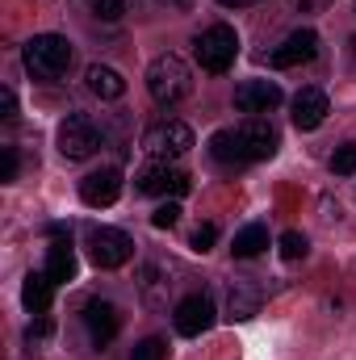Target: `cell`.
<instances>
[{"mask_svg": "<svg viewBox=\"0 0 356 360\" xmlns=\"http://www.w3.org/2000/svg\"><path fill=\"white\" fill-rule=\"evenodd\" d=\"M281 101H285V92H281L276 80H243V84L235 89V109H239V113H252V117L272 113Z\"/></svg>", "mask_w": 356, "mask_h": 360, "instance_id": "9", "label": "cell"}, {"mask_svg": "<svg viewBox=\"0 0 356 360\" xmlns=\"http://www.w3.org/2000/svg\"><path fill=\"white\" fill-rule=\"evenodd\" d=\"M180 222V205L177 201H164L155 214H151V226H160V231H168V226H177Z\"/></svg>", "mask_w": 356, "mask_h": 360, "instance_id": "26", "label": "cell"}, {"mask_svg": "<svg viewBox=\"0 0 356 360\" xmlns=\"http://www.w3.org/2000/svg\"><path fill=\"white\" fill-rule=\"evenodd\" d=\"M51 297H55V281H51L46 272H30L25 285H21V302H25V310H30L34 319H42V314L51 310Z\"/></svg>", "mask_w": 356, "mask_h": 360, "instance_id": "17", "label": "cell"}, {"mask_svg": "<svg viewBox=\"0 0 356 360\" xmlns=\"http://www.w3.org/2000/svg\"><path fill=\"white\" fill-rule=\"evenodd\" d=\"M101 147V130L89 113H72L63 126H59V151L63 160H89L92 151Z\"/></svg>", "mask_w": 356, "mask_h": 360, "instance_id": "8", "label": "cell"}, {"mask_svg": "<svg viewBox=\"0 0 356 360\" xmlns=\"http://www.w3.org/2000/svg\"><path fill=\"white\" fill-rule=\"evenodd\" d=\"M193 55H197V63H201V72H214V76H222V72H231V63H235V55H239V34L231 30V25H205L197 38H193Z\"/></svg>", "mask_w": 356, "mask_h": 360, "instance_id": "4", "label": "cell"}, {"mask_svg": "<svg viewBox=\"0 0 356 360\" xmlns=\"http://www.w3.org/2000/svg\"><path fill=\"white\" fill-rule=\"evenodd\" d=\"M89 256L96 269H122L134 256V239L117 226H96L89 235Z\"/></svg>", "mask_w": 356, "mask_h": 360, "instance_id": "6", "label": "cell"}, {"mask_svg": "<svg viewBox=\"0 0 356 360\" xmlns=\"http://www.w3.org/2000/svg\"><path fill=\"white\" fill-rule=\"evenodd\" d=\"M260 289L252 285V281H231V289H227V319H235V323H248V319H256L260 314Z\"/></svg>", "mask_w": 356, "mask_h": 360, "instance_id": "16", "label": "cell"}, {"mask_svg": "<svg viewBox=\"0 0 356 360\" xmlns=\"http://www.w3.org/2000/svg\"><path fill=\"white\" fill-rule=\"evenodd\" d=\"M72 42L63 34H34L25 42V72L34 80H59L72 68Z\"/></svg>", "mask_w": 356, "mask_h": 360, "instance_id": "3", "label": "cell"}, {"mask_svg": "<svg viewBox=\"0 0 356 360\" xmlns=\"http://www.w3.org/2000/svg\"><path fill=\"white\" fill-rule=\"evenodd\" d=\"M143 151H147L151 160L177 164L180 155L193 151V130H189L184 122H177V117H164V122L147 126V134H143Z\"/></svg>", "mask_w": 356, "mask_h": 360, "instance_id": "5", "label": "cell"}, {"mask_svg": "<svg viewBox=\"0 0 356 360\" xmlns=\"http://www.w3.org/2000/svg\"><path fill=\"white\" fill-rule=\"evenodd\" d=\"M184 281V264L172 256H151L143 269H139V293L151 310H168L177 302V289Z\"/></svg>", "mask_w": 356, "mask_h": 360, "instance_id": "1", "label": "cell"}, {"mask_svg": "<svg viewBox=\"0 0 356 360\" xmlns=\"http://www.w3.org/2000/svg\"><path fill=\"white\" fill-rule=\"evenodd\" d=\"M331 172H336V176H352L356 172V143H344V147L331 155Z\"/></svg>", "mask_w": 356, "mask_h": 360, "instance_id": "23", "label": "cell"}, {"mask_svg": "<svg viewBox=\"0 0 356 360\" xmlns=\"http://www.w3.org/2000/svg\"><path fill=\"white\" fill-rule=\"evenodd\" d=\"M17 168H21L17 147H0V180H4V184H8V180H17Z\"/></svg>", "mask_w": 356, "mask_h": 360, "instance_id": "28", "label": "cell"}, {"mask_svg": "<svg viewBox=\"0 0 356 360\" xmlns=\"http://www.w3.org/2000/svg\"><path fill=\"white\" fill-rule=\"evenodd\" d=\"M172 323H177L180 335H189V340L201 335V331H210V327H214V302H210L205 293H189V297H180Z\"/></svg>", "mask_w": 356, "mask_h": 360, "instance_id": "10", "label": "cell"}, {"mask_svg": "<svg viewBox=\"0 0 356 360\" xmlns=\"http://www.w3.org/2000/svg\"><path fill=\"white\" fill-rule=\"evenodd\" d=\"M0 117H17V96H13V89H0Z\"/></svg>", "mask_w": 356, "mask_h": 360, "instance_id": "30", "label": "cell"}, {"mask_svg": "<svg viewBox=\"0 0 356 360\" xmlns=\"http://www.w3.org/2000/svg\"><path fill=\"white\" fill-rule=\"evenodd\" d=\"M218 4H227V8H248V4H256V0H218Z\"/></svg>", "mask_w": 356, "mask_h": 360, "instance_id": "32", "label": "cell"}, {"mask_svg": "<svg viewBox=\"0 0 356 360\" xmlns=\"http://www.w3.org/2000/svg\"><path fill=\"white\" fill-rule=\"evenodd\" d=\"M84 84H89V92L101 96V101H117V96L126 92L122 72H113V68H105V63H92L89 72H84Z\"/></svg>", "mask_w": 356, "mask_h": 360, "instance_id": "19", "label": "cell"}, {"mask_svg": "<svg viewBox=\"0 0 356 360\" xmlns=\"http://www.w3.org/2000/svg\"><path fill=\"white\" fill-rule=\"evenodd\" d=\"M80 197H84V205H92V210H101V205H113V201L122 197V172H117V168L89 172V176L80 180Z\"/></svg>", "mask_w": 356, "mask_h": 360, "instance_id": "14", "label": "cell"}, {"mask_svg": "<svg viewBox=\"0 0 356 360\" xmlns=\"http://www.w3.org/2000/svg\"><path fill=\"white\" fill-rule=\"evenodd\" d=\"M155 8H168V13H180V8H189V0H151Z\"/></svg>", "mask_w": 356, "mask_h": 360, "instance_id": "31", "label": "cell"}, {"mask_svg": "<svg viewBox=\"0 0 356 360\" xmlns=\"http://www.w3.org/2000/svg\"><path fill=\"white\" fill-rule=\"evenodd\" d=\"M84 331H89L92 348H105V344H113V335H117V327H122V314H117V306L113 302H101V297H92L89 306H84Z\"/></svg>", "mask_w": 356, "mask_h": 360, "instance_id": "11", "label": "cell"}, {"mask_svg": "<svg viewBox=\"0 0 356 360\" xmlns=\"http://www.w3.org/2000/svg\"><path fill=\"white\" fill-rule=\"evenodd\" d=\"M147 92H151V101L164 105V109L180 105V101L193 92V72H189V63H184L180 55H160V59L147 68Z\"/></svg>", "mask_w": 356, "mask_h": 360, "instance_id": "2", "label": "cell"}, {"mask_svg": "<svg viewBox=\"0 0 356 360\" xmlns=\"http://www.w3.org/2000/svg\"><path fill=\"white\" fill-rule=\"evenodd\" d=\"M210 155H214L218 164H227V168H235V164H252L248 151H243L239 130H218V134L210 139Z\"/></svg>", "mask_w": 356, "mask_h": 360, "instance_id": "20", "label": "cell"}, {"mask_svg": "<svg viewBox=\"0 0 356 360\" xmlns=\"http://www.w3.org/2000/svg\"><path fill=\"white\" fill-rule=\"evenodd\" d=\"M134 193H143V197H184L189 193V176L180 172L177 164L155 160V164H147L134 176Z\"/></svg>", "mask_w": 356, "mask_h": 360, "instance_id": "7", "label": "cell"}, {"mask_svg": "<svg viewBox=\"0 0 356 360\" xmlns=\"http://www.w3.org/2000/svg\"><path fill=\"white\" fill-rule=\"evenodd\" d=\"M319 55V34L314 30H293L276 51H272V68H302Z\"/></svg>", "mask_w": 356, "mask_h": 360, "instance_id": "13", "label": "cell"}, {"mask_svg": "<svg viewBox=\"0 0 356 360\" xmlns=\"http://www.w3.org/2000/svg\"><path fill=\"white\" fill-rule=\"evenodd\" d=\"M218 243V226L214 222H201L197 231H193V252H210Z\"/></svg>", "mask_w": 356, "mask_h": 360, "instance_id": "27", "label": "cell"}, {"mask_svg": "<svg viewBox=\"0 0 356 360\" xmlns=\"http://www.w3.org/2000/svg\"><path fill=\"white\" fill-rule=\"evenodd\" d=\"M239 139H243L248 160H268V155H276V147H281V130L268 122L265 113H260V117H248V122L239 126Z\"/></svg>", "mask_w": 356, "mask_h": 360, "instance_id": "12", "label": "cell"}, {"mask_svg": "<svg viewBox=\"0 0 356 360\" xmlns=\"http://www.w3.org/2000/svg\"><path fill=\"white\" fill-rule=\"evenodd\" d=\"M265 248H268V226L252 222V226H243V231L235 235V248H231V252H235L239 260H252V256H260Z\"/></svg>", "mask_w": 356, "mask_h": 360, "instance_id": "21", "label": "cell"}, {"mask_svg": "<svg viewBox=\"0 0 356 360\" xmlns=\"http://www.w3.org/2000/svg\"><path fill=\"white\" fill-rule=\"evenodd\" d=\"M281 256H285V260H302V256H306V235L285 231V235H281Z\"/></svg>", "mask_w": 356, "mask_h": 360, "instance_id": "25", "label": "cell"}, {"mask_svg": "<svg viewBox=\"0 0 356 360\" xmlns=\"http://www.w3.org/2000/svg\"><path fill=\"white\" fill-rule=\"evenodd\" d=\"M46 276L55 281V285H68L72 276H76V252H72V239H55L51 248H46Z\"/></svg>", "mask_w": 356, "mask_h": 360, "instance_id": "18", "label": "cell"}, {"mask_svg": "<svg viewBox=\"0 0 356 360\" xmlns=\"http://www.w3.org/2000/svg\"><path fill=\"white\" fill-rule=\"evenodd\" d=\"M46 340H51V323H46V314H42V319H34V327L25 331V344H30V348H42Z\"/></svg>", "mask_w": 356, "mask_h": 360, "instance_id": "29", "label": "cell"}, {"mask_svg": "<svg viewBox=\"0 0 356 360\" xmlns=\"http://www.w3.org/2000/svg\"><path fill=\"white\" fill-rule=\"evenodd\" d=\"M89 8L101 17V21H122L126 8H130V0H89Z\"/></svg>", "mask_w": 356, "mask_h": 360, "instance_id": "22", "label": "cell"}, {"mask_svg": "<svg viewBox=\"0 0 356 360\" xmlns=\"http://www.w3.org/2000/svg\"><path fill=\"white\" fill-rule=\"evenodd\" d=\"M168 356V344L164 340H143V344H134V352H130V360H164Z\"/></svg>", "mask_w": 356, "mask_h": 360, "instance_id": "24", "label": "cell"}, {"mask_svg": "<svg viewBox=\"0 0 356 360\" xmlns=\"http://www.w3.org/2000/svg\"><path fill=\"white\" fill-rule=\"evenodd\" d=\"M327 113H331V105H327V92L323 89H302L293 96V126L298 130H319L323 122H327Z\"/></svg>", "mask_w": 356, "mask_h": 360, "instance_id": "15", "label": "cell"}]
</instances>
